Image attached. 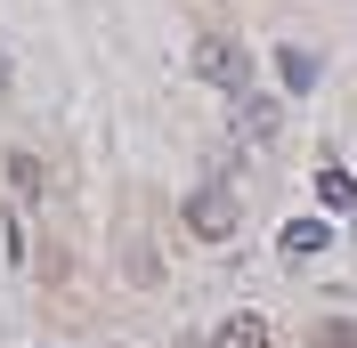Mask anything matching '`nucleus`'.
Returning <instances> with one entry per match:
<instances>
[{"label": "nucleus", "instance_id": "nucleus-1", "mask_svg": "<svg viewBox=\"0 0 357 348\" xmlns=\"http://www.w3.org/2000/svg\"><path fill=\"white\" fill-rule=\"evenodd\" d=\"M236 219H244V203L227 195L220 178H211V187H195V195H187V227H195L203 243H227V235H236Z\"/></svg>", "mask_w": 357, "mask_h": 348}, {"label": "nucleus", "instance_id": "nucleus-6", "mask_svg": "<svg viewBox=\"0 0 357 348\" xmlns=\"http://www.w3.org/2000/svg\"><path fill=\"white\" fill-rule=\"evenodd\" d=\"M236 113H244V138H268V130H276V97H244Z\"/></svg>", "mask_w": 357, "mask_h": 348}, {"label": "nucleus", "instance_id": "nucleus-7", "mask_svg": "<svg viewBox=\"0 0 357 348\" xmlns=\"http://www.w3.org/2000/svg\"><path fill=\"white\" fill-rule=\"evenodd\" d=\"M309 348H357V324L349 316H325V324L309 332Z\"/></svg>", "mask_w": 357, "mask_h": 348}, {"label": "nucleus", "instance_id": "nucleus-8", "mask_svg": "<svg viewBox=\"0 0 357 348\" xmlns=\"http://www.w3.org/2000/svg\"><path fill=\"white\" fill-rule=\"evenodd\" d=\"M276 73H284V89H309V81H317V57H301V49H284V57H276Z\"/></svg>", "mask_w": 357, "mask_h": 348}, {"label": "nucleus", "instance_id": "nucleus-3", "mask_svg": "<svg viewBox=\"0 0 357 348\" xmlns=\"http://www.w3.org/2000/svg\"><path fill=\"white\" fill-rule=\"evenodd\" d=\"M211 348H268V324L252 316V308H236L220 332H211Z\"/></svg>", "mask_w": 357, "mask_h": 348}, {"label": "nucleus", "instance_id": "nucleus-5", "mask_svg": "<svg viewBox=\"0 0 357 348\" xmlns=\"http://www.w3.org/2000/svg\"><path fill=\"white\" fill-rule=\"evenodd\" d=\"M309 251H325V219H292L284 227V260H309Z\"/></svg>", "mask_w": 357, "mask_h": 348}, {"label": "nucleus", "instance_id": "nucleus-9", "mask_svg": "<svg viewBox=\"0 0 357 348\" xmlns=\"http://www.w3.org/2000/svg\"><path fill=\"white\" fill-rule=\"evenodd\" d=\"M8 178H17V195H41V162H33V154H8Z\"/></svg>", "mask_w": 357, "mask_h": 348}, {"label": "nucleus", "instance_id": "nucleus-2", "mask_svg": "<svg viewBox=\"0 0 357 348\" xmlns=\"http://www.w3.org/2000/svg\"><path fill=\"white\" fill-rule=\"evenodd\" d=\"M195 73H203V81H220V89H244V49H236V41H220V33H203V41H195Z\"/></svg>", "mask_w": 357, "mask_h": 348}, {"label": "nucleus", "instance_id": "nucleus-4", "mask_svg": "<svg viewBox=\"0 0 357 348\" xmlns=\"http://www.w3.org/2000/svg\"><path fill=\"white\" fill-rule=\"evenodd\" d=\"M317 203H325V211H357V178L325 162V171H317Z\"/></svg>", "mask_w": 357, "mask_h": 348}]
</instances>
